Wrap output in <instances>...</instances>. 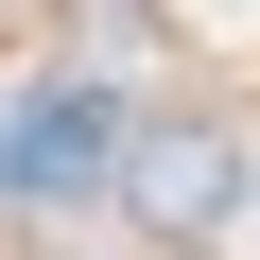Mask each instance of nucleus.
<instances>
[{"mask_svg":"<svg viewBox=\"0 0 260 260\" xmlns=\"http://www.w3.org/2000/svg\"><path fill=\"white\" fill-rule=\"evenodd\" d=\"M121 208L139 225H225L243 208V139L225 121H139V139H121Z\"/></svg>","mask_w":260,"mask_h":260,"instance_id":"2","label":"nucleus"},{"mask_svg":"<svg viewBox=\"0 0 260 260\" xmlns=\"http://www.w3.org/2000/svg\"><path fill=\"white\" fill-rule=\"evenodd\" d=\"M121 87H52V104H0V191H104L121 174Z\"/></svg>","mask_w":260,"mask_h":260,"instance_id":"1","label":"nucleus"}]
</instances>
